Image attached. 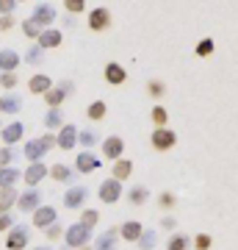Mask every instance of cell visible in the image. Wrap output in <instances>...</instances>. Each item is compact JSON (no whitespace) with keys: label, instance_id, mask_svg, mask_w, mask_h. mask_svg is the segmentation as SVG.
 Instances as JSON below:
<instances>
[{"label":"cell","instance_id":"6da1fadb","mask_svg":"<svg viewBox=\"0 0 238 250\" xmlns=\"http://www.w3.org/2000/svg\"><path fill=\"white\" fill-rule=\"evenodd\" d=\"M64 245L72 250H80L83 245H92V228H86L83 223H75L64 231Z\"/></svg>","mask_w":238,"mask_h":250},{"label":"cell","instance_id":"7a4b0ae2","mask_svg":"<svg viewBox=\"0 0 238 250\" xmlns=\"http://www.w3.org/2000/svg\"><path fill=\"white\" fill-rule=\"evenodd\" d=\"M28 242H31V231H28V225H14L6 236V248L9 250H25Z\"/></svg>","mask_w":238,"mask_h":250},{"label":"cell","instance_id":"3957f363","mask_svg":"<svg viewBox=\"0 0 238 250\" xmlns=\"http://www.w3.org/2000/svg\"><path fill=\"white\" fill-rule=\"evenodd\" d=\"M150 142H152V147L161 150V153L172 150V147L177 145V134H175V131H169V128H155L152 136H150Z\"/></svg>","mask_w":238,"mask_h":250},{"label":"cell","instance_id":"277c9868","mask_svg":"<svg viewBox=\"0 0 238 250\" xmlns=\"http://www.w3.org/2000/svg\"><path fill=\"white\" fill-rule=\"evenodd\" d=\"M78 134H80L78 125L64 123L61 128H58V134H55V139H58V147H61V150H75V145H78Z\"/></svg>","mask_w":238,"mask_h":250},{"label":"cell","instance_id":"5b68a950","mask_svg":"<svg viewBox=\"0 0 238 250\" xmlns=\"http://www.w3.org/2000/svg\"><path fill=\"white\" fill-rule=\"evenodd\" d=\"M47 172H50V167L42 164V161H36V164H28V170L22 172V181L28 184V189H36L44 178H47Z\"/></svg>","mask_w":238,"mask_h":250},{"label":"cell","instance_id":"8992f818","mask_svg":"<svg viewBox=\"0 0 238 250\" xmlns=\"http://www.w3.org/2000/svg\"><path fill=\"white\" fill-rule=\"evenodd\" d=\"M100 200L103 203H116L119 197H122V181H116V178H106L103 184H100Z\"/></svg>","mask_w":238,"mask_h":250},{"label":"cell","instance_id":"52a82bcc","mask_svg":"<svg viewBox=\"0 0 238 250\" xmlns=\"http://www.w3.org/2000/svg\"><path fill=\"white\" fill-rule=\"evenodd\" d=\"M39 206H42V195H39L36 189H28V192H22V195L17 197V208L22 214H34Z\"/></svg>","mask_w":238,"mask_h":250},{"label":"cell","instance_id":"ba28073f","mask_svg":"<svg viewBox=\"0 0 238 250\" xmlns=\"http://www.w3.org/2000/svg\"><path fill=\"white\" fill-rule=\"evenodd\" d=\"M53 223H58V211L55 206H39L34 211V225L36 228H50Z\"/></svg>","mask_w":238,"mask_h":250},{"label":"cell","instance_id":"9c48e42d","mask_svg":"<svg viewBox=\"0 0 238 250\" xmlns=\"http://www.w3.org/2000/svg\"><path fill=\"white\" fill-rule=\"evenodd\" d=\"M61 42H64V36H61V31H58V28H44L42 36L36 39V45L42 47V50H53V47H61Z\"/></svg>","mask_w":238,"mask_h":250},{"label":"cell","instance_id":"30bf717a","mask_svg":"<svg viewBox=\"0 0 238 250\" xmlns=\"http://www.w3.org/2000/svg\"><path fill=\"white\" fill-rule=\"evenodd\" d=\"M122 153H125V142H122V136H108V139H103V156L111 161L116 159H122Z\"/></svg>","mask_w":238,"mask_h":250},{"label":"cell","instance_id":"8fae6325","mask_svg":"<svg viewBox=\"0 0 238 250\" xmlns=\"http://www.w3.org/2000/svg\"><path fill=\"white\" fill-rule=\"evenodd\" d=\"M75 170L83 172V175H89V172L100 170V159L94 156V153H78V159H75Z\"/></svg>","mask_w":238,"mask_h":250},{"label":"cell","instance_id":"7c38bea8","mask_svg":"<svg viewBox=\"0 0 238 250\" xmlns=\"http://www.w3.org/2000/svg\"><path fill=\"white\" fill-rule=\"evenodd\" d=\"M108 25H111V11L108 9L89 11V28H92V31H106Z\"/></svg>","mask_w":238,"mask_h":250},{"label":"cell","instance_id":"4fadbf2b","mask_svg":"<svg viewBox=\"0 0 238 250\" xmlns=\"http://www.w3.org/2000/svg\"><path fill=\"white\" fill-rule=\"evenodd\" d=\"M106 81L111 83V86H122L125 81H128V72H125V67L122 64H116V62H111V64H106Z\"/></svg>","mask_w":238,"mask_h":250},{"label":"cell","instance_id":"5bb4252c","mask_svg":"<svg viewBox=\"0 0 238 250\" xmlns=\"http://www.w3.org/2000/svg\"><path fill=\"white\" fill-rule=\"evenodd\" d=\"M86 197H89V192L83 187H70L67 195H64V206L67 208H80V206L86 203Z\"/></svg>","mask_w":238,"mask_h":250},{"label":"cell","instance_id":"9a60e30c","mask_svg":"<svg viewBox=\"0 0 238 250\" xmlns=\"http://www.w3.org/2000/svg\"><path fill=\"white\" fill-rule=\"evenodd\" d=\"M31 17H34L42 28H50V25H53V20H55V9L50 6V3H42V6H36V9H34Z\"/></svg>","mask_w":238,"mask_h":250},{"label":"cell","instance_id":"2e32d148","mask_svg":"<svg viewBox=\"0 0 238 250\" xmlns=\"http://www.w3.org/2000/svg\"><path fill=\"white\" fill-rule=\"evenodd\" d=\"M17 67H19V53L17 50H11V47L0 50V72H14Z\"/></svg>","mask_w":238,"mask_h":250},{"label":"cell","instance_id":"e0dca14e","mask_svg":"<svg viewBox=\"0 0 238 250\" xmlns=\"http://www.w3.org/2000/svg\"><path fill=\"white\" fill-rule=\"evenodd\" d=\"M22 131H25V128H22V123H11V125H6V128H3V131H0V139H3V145H14V142H19V139H22Z\"/></svg>","mask_w":238,"mask_h":250},{"label":"cell","instance_id":"ac0fdd59","mask_svg":"<svg viewBox=\"0 0 238 250\" xmlns=\"http://www.w3.org/2000/svg\"><path fill=\"white\" fill-rule=\"evenodd\" d=\"M28 89H31V95H44L47 89H53V81L39 72V75H31V81H28Z\"/></svg>","mask_w":238,"mask_h":250},{"label":"cell","instance_id":"d6986e66","mask_svg":"<svg viewBox=\"0 0 238 250\" xmlns=\"http://www.w3.org/2000/svg\"><path fill=\"white\" fill-rule=\"evenodd\" d=\"M22 153H25L28 164H36V161H42V156H44V147H42V142H39V139H31V142H25V147H22Z\"/></svg>","mask_w":238,"mask_h":250},{"label":"cell","instance_id":"ffe728a7","mask_svg":"<svg viewBox=\"0 0 238 250\" xmlns=\"http://www.w3.org/2000/svg\"><path fill=\"white\" fill-rule=\"evenodd\" d=\"M141 233H144V228H141V223H136V220H130V223H125L122 228H119V236H122L125 242H139Z\"/></svg>","mask_w":238,"mask_h":250},{"label":"cell","instance_id":"44dd1931","mask_svg":"<svg viewBox=\"0 0 238 250\" xmlns=\"http://www.w3.org/2000/svg\"><path fill=\"white\" fill-rule=\"evenodd\" d=\"M116 181H128L133 175V161L130 159H116L114 161V172H111Z\"/></svg>","mask_w":238,"mask_h":250},{"label":"cell","instance_id":"7402d4cb","mask_svg":"<svg viewBox=\"0 0 238 250\" xmlns=\"http://www.w3.org/2000/svg\"><path fill=\"white\" fill-rule=\"evenodd\" d=\"M42 98H44V103H47L50 108H58V106L64 103V100L70 98V95H67V92H64L61 86H53V89H47V92H44Z\"/></svg>","mask_w":238,"mask_h":250},{"label":"cell","instance_id":"603a6c76","mask_svg":"<svg viewBox=\"0 0 238 250\" xmlns=\"http://www.w3.org/2000/svg\"><path fill=\"white\" fill-rule=\"evenodd\" d=\"M116 228H111V231H106L103 236H100L97 242H94V250H116L119 245H116Z\"/></svg>","mask_w":238,"mask_h":250},{"label":"cell","instance_id":"cb8c5ba5","mask_svg":"<svg viewBox=\"0 0 238 250\" xmlns=\"http://www.w3.org/2000/svg\"><path fill=\"white\" fill-rule=\"evenodd\" d=\"M19 178H22V172H19L17 167H6V170H0V189L14 187Z\"/></svg>","mask_w":238,"mask_h":250},{"label":"cell","instance_id":"d4e9b609","mask_svg":"<svg viewBox=\"0 0 238 250\" xmlns=\"http://www.w3.org/2000/svg\"><path fill=\"white\" fill-rule=\"evenodd\" d=\"M17 189L9 187V189H0V211H11V206H17Z\"/></svg>","mask_w":238,"mask_h":250},{"label":"cell","instance_id":"484cf974","mask_svg":"<svg viewBox=\"0 0 238 250\" xmlns=\"http://www.w3.org/2000/svg\"><path fill=\"white\" fill-rule=\"evenodd\" d=\"M47 175H50L53 181H58V184H67V181L72 178V167H67V164H53Z\"/></svg>","mask_w":238,"mask_h":250},{"label":"cell","instance_id":"4316f807","mask_svg":"<svg viewBox=\"0 0 238 250\" xmlns=\"http://www.w3.org/2000/svg\"><path fill=\"white\" fill-rule=\"evenodd\" d=\"M19 106H22V100L17 95H3L0 98V111H6V114H17Z\"/></svg>","mask_w":238,"mask_h":250},{"label":"cell","instance_id":"83f0119b","mask_svg":"<svg viewBox=\"0 0 238 250\" xmlns=\"http://www.w3.org/2000/svg\"><path fill=\"white\" fill-rule=\"evenodd\" d=\"M188 248H191V239L185 233H172L166 242V250H188Z\"/></svg>","mask_w":238,"mask_h":250},{"label":"cell","instance_id":"f1b7e54d","mask_svg":"<svg viewBox=\"0 0 238 250\" xmlns=\"http://www.w3.org/2000/svg\"><path fill=\"white\" fill-rule=\"evenodd\" d=\"M44 125H47L50 131L61 128V125H64V114H61V108H50V111L44 114Z\"/></svg>","mask_w":238,"mask_h":250},{"label":"cell","instance_id":"f546056e","mask_svg":"<svg viewBox=\"0 0 238 250\" xmlns=\"http://www.w3.org/2000/svg\"><path fill=\"white\" fill-rule=\"evenodd\" d=\"M42 31H44V28L39 25L34 17L22 20V34H25V36H31V39H39V36H42Z\"/></svg>","mask_w":238,"mask_h":250},{"label":"cell","instance_id":"4dcf8cb0","mask_svg":"<svg viewBox=\"0 0 238 250\" xmlns=\"http://www.w3.org/2000/svg\"><path fill=\"white\" fill-rule=\"evenodd\" d=\"M147 197H150L147 187H133L130 192H128V200H130L133 206H144V203H147Z\"/></svg>","mask_w":238,"mask_h":250},{"label":"cell","instance_id":"1f68e13d","mask_svg":"<svg viewBox=\"0 0 238 250\" xmlns=\"http://www.w3.org/2000/svg\"><path fill=\"white\" fill-rule=\"evenodd\" d=\"M155 242H158L155 231H147V228H144V233L139 236V248L141 250H152V248H155Z\"/></svg>","mask_w":238,"mask_h":250},{"label":"cell","instance_id":"d6a6232c","mask_svg":"<svg viewBox=\"0 0 238 250\" xmlns=\"http://www.w3.org/2000/svg\"><path fill=\"white\" fill-rule=\"evenodd\" d=\"M86 114H89V120H103V117H106V103H103V100H94V103L86 108Z\"/></svg>","mask_w":238,"mask_h":250},{"label":"cell","instance_id":"836d02e7","mask_svg":"<svg viewBox=\"0 0 238 250\" xmlns=\"http://www.w3.org/2000/svg\"><path fill=\"white\" fill-rule=\"evenodd\" d=\"M14 156H17V153L11 150L9 145H3V147H0V170H6V167H14V164H11V161H14Z\"/></svg>","mask_w":238,"mask_h":250},{"label":"cell","instance_id":"e575fe53","mask_svg":"<svg viewBox=\"0 0 238 250\" xmlns=\"http://www.w3.org/2000/svg\"><path fill=\"white\" fill-rule=\"evenodd\" d=\"M152 123H155V128H166L169 114H166V108H164V106H155V108H152Z\"/></svg>","mask_w":238,"mask_h":250},{"label":"cell","instance_id":"d590c367","mask_svg":"<svg viewBox=\"0 0 238 250\" xmlns=\"http://www.w3.org/2000/svg\"><path fill=\"white\" fill-rule=\"evenodd\" d=\"M80 223L86 225V228H94V225L100 223V211H97V208H86L83 217H80Z\"/></svg>","mask_w":238,"mask_h":250},{"label":"cell","instance_id":"8d00e7d4","mask_svg":"<svg viewBox=\"0 0 238 250\" xmlns=\"http://www.w3.org/2000/svg\"><path fill=\"white\" fill-rule=\"evenodd\" d=\"M147 92H150V98H164V92H166V86H164V81H150L147 83Z\"/></svg>","mask_w":238,"mask_h":250},{"label":"cell","instance_id":"74e56055","mask_svg":"<svg viewBox=\"0 0 238 250\" xmlns=\"http://www.w3.org/2000/svg\"><path fill=\"white\" fill-rule=\"evenodd\" d=\"M78 142L83 145V147H94V145H97V134H94V131H80Z\"/></svg>","mask_w":238,"mask_h":250},{"label":"cell","instance_id":"f35d334b","mask_svg":"<svg viewBox=\"0 0 238 250\" xmlns=\"http://www.w3.org/2000/svg\"><path fill=\"white\" fill-rule=\"evenodd\" d=\"M64 6H67V11L75 17V14H80V11L86 9V0H64Z\"/></svg>","mask_w":238,"mask_h":250},{"label":"cell","instance_id":"ab89813d","mask_svg":"<svg viewBox=\"0 0 238 250\" xmlns=\"http://www.w3.org/2000/svg\"><path fill=\"white\" fill-rule=\"evenodd\" d=\"M191 242H194V248H197V250H208V248L213 245V239L208 236V233H197Z\"/></svg>","mask_w":238,"mask_h":250},{"label":"cell","instance_id":"60d3db41","mask_svg":"<svg viewBox=\"0 0 238 250\" xmlns=\"http://www.w3.org/2000/svg\"><path fill=\"white\" fill-rule=\"evenodd\" d=\"M213 39H202V42H200V45H197V56H200V59H205V56H211L213 53Z\"/></svg>","mask_w":238,"mask_h":250},{"label":"cell","instance_id":"b9f144b4","mask_svg":"<svg viewBox=\"0 0 238 250\" xmlns=\"http://www.w3.org/2000/svg\"><path fill=\"white\" fill-rule=\"evenodd\" d=\"M0 86H3V89L17 86V72H0Z\"/></svg>","mask_w":238,"mask_h":250},{"label":"cell","instance_id":"7bdbcfd3","mask_svg":"<svg viewBox=\"0 0 238 250\" xmlns=\"http://www.w3.org/2000/svg\"><path fill=\"white\" fill-rule=\"evenodd\" d=\"M44 233H47V239H50V242H58L64 236V228L58 223H53L50 228H44Z\"/></svg>","mask_w":238,"mask_h":250},{"label":"cell","instance_id":"ee69618b","mask_svg":"<svg viewBox=\"0 0 238 250\" xmlns=\"http://www.w3.org/2000/svg\"><path fill=\"white\" fill-rule=\"evenodd\" d=\"M39 142H42V147H44V153H50L55 147V145H58V139H55V134L53 131H50V134H44L42 139H39Z\"/></svg>","mask_w":238,"mask_h":250},{"label":"cell","instance_id":"f6af8a7d","mask_svg":"<svg viewBox=\"0 0 238 250\" xmlns=\"http://www.w3.org/2000/svg\"><path fill=\"white\" fill-rule=\"evenodd\" d=\"M42 53H44L42 47H39V45H34V47H31V50H28V53H25L28 64H39V62H42Z\"/></svg>","mask_w":238,"mask_h":250},{"label":"cell","instance_id":"bcb514c9","mask_svg":"<svg viewBox=\"0 0 238 250\" xmlns=\"http://www.w3.org/2000/svg\"><path fill=\"white\" fill-rule=\"evenodd\" d=\"M175 203H177V197L172 195V192H161V197H158V206H161V208H172Z\"/></svg>","mask_w":238,"mask_h":250},{"label":"cell","instance_id":"7dc6e473","mask_svg":"<svg viewBox=\"0 0 238 250\" xmlns=\"http://www.w3.org/2000/svg\"><path fill=\"white\" fill-rule=\"evenodd\" d=\"M14 228V217L9 211H0V231H11Z\"/></svg>","mask_w":238,"mask_h":250},{"label":"cell","instance_id":"c3c4849f","mask_svg":"<svg viewBox=\"0 0 238 250\" xmlns=\"http://www.w3.org/2000/svg\"><path fill=\"white\" fill-rule=\"evenodd\" d=\"M17 0H0V14H14Z\"/></svg>","mask_w":238,"mask_h":250},{"label":"cell","instance_id":"681fc988","mask_svg":"<svg viewBox=\"0 0 238 250\" xmlns=\"http://www.w3.org/2000/svg\"><path fill=\"white\" fill-rule=\"evenodd\" d=\"M11 28H14L11 14H0V31H11Z\"/></svg>","mask_w":238,"mask_h":250},{"label":"cell","instance_id":"f907efd6","mask_svg":"<svg viewBox=\"0 0 238 250\" xmlns=\"http://www.w3.org/2000/svg\"><path fill=\"white\" fill-rule=\"evenodd\" d=\"M161 228H164V231H175L177 220H175V217H164V220H161Z\"/></svg>","mask_w":238,"mask_h":250},{"label":"cell","instance_id":"816d5d0a","mask_svg":"<svg viewBox=\"0 0 238 250\" xmlns=\"http://www.w3.org/2000/svg\"><path fill=\"white\" fill-rule=\"evenodd\" d=\"M58 86H61V89L67 92V95H72V92H75V86H72V81H61Z\"/></svg>","mask_w":238,"mask_h":250},{"label":"cell","instance_id":"f5cc1de1","mask_svg":"<svg viewBox=\"0 0 238 250\" xmlns=\"http://www.w3.org/2000/svg\"><path fill=\"white\" fill-rule=\"evenodd\" d=\"M80 250H94V245H83V248H80Z\"/></svg>","mask_w":238,"mask_h":250},{"label":"cell","instance_id":"db71d44e","mask_svg":"<svg viewBox=\"0 0 238 250\" xmlns=\"http://www.w3.org/2000/svg\"><path fill=\"white\" fill-rule=\"evenodd\" d=\"M31 250H50V248H31Z\"/></svg>","mask_w":238,"mask_h":250},{"label":"cell","instance_id":"11a10c76","mask_svg":"<svg viewBox=\"0 0 238 250\" xmlns=\"http://www.w3.org/2000/svg\"><path fill=\"white\" fill-rule=\"evenodd\" d=\"M0 131H3V125H0Z\"/></svg>","mask_w":238,"mask_h":250},{"label":"cell","instance_id":"9f6ffc18","mask_svg":"<svg viewBox=\"0 0 238 250\" xmlns=\"http://www.w3.org/2000/svg\"><path fill=\"white\" fill-rule=\"evenodd\" d=\"M17 3H19V0H17Z\"/></svg>","mask_w":238,"mask_h":250}]
</instances>
